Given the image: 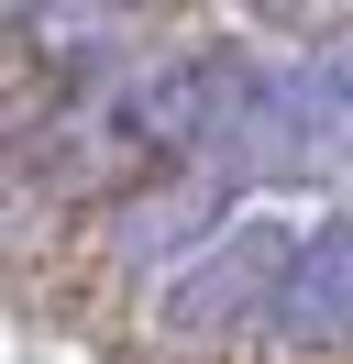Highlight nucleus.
<instances>
[{"label": "nucleus", "mask_w": 353, "mask_h": 364, "mask_svg": "<svg viewBox=\"0 0 353 364\" xmlns=\"http://www.w3.org/2000/svg\"><path fill=\"white\" fill-rule=\"evenodd\" d=\"M287 243H298V232H276V221H232V243H210V254L166 287V331H176V342H221V331H243V320H265Z\"/></svg>", "instance_id": "1"}, {"label": "nucleus", "mask_w": 353, "mask_h": 364, "mask_svg": "<svg viewBox=\"0 0 353 364\" xmlns=\"http://www.w3.org/2000/svg\"><path fill=\"white\" fill-rule=\"evenodd\" d=\"M265 331L287 353H353V221H320L287 243L276 298H265Z\"/></svg>", "instance_id": "2"}, {"label": "nucleus", "mask_w": 353, "mask_h": 364, "mask_svg": "<svg viewBox=\"0 0 353 364\" xmlns=\"http://www.w3.org/2000/svg\"><path fill=\"white\" fill-rule=\"evenodd\" d=\"M22 11H44V0H0V23H22Z\"/></svg>", "instance_id": "3"}]
</instances>
